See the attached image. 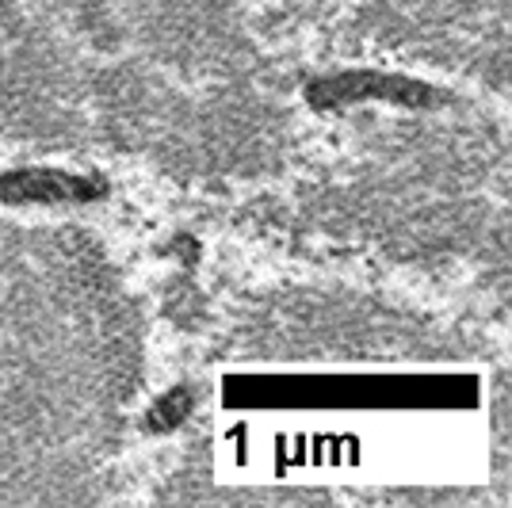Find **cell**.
Listing matches in <instances>:
<instances>
[{"label": "cell", "mask_w": 512, "mask_h": 508, "mask_svg": "<svg viewBox=\"0 0 512 508\" xmlns=\"http://www.w3.org/2000/svg\"><path fill=\"white\" fill-rule=\"evenodd\" d=\"M4 199H20V203H58V199H92L96 184H88L81 176H65V172H16L0 180Z\"/></svg>", "instance_id": "6da1fadb"}]
</instances>
